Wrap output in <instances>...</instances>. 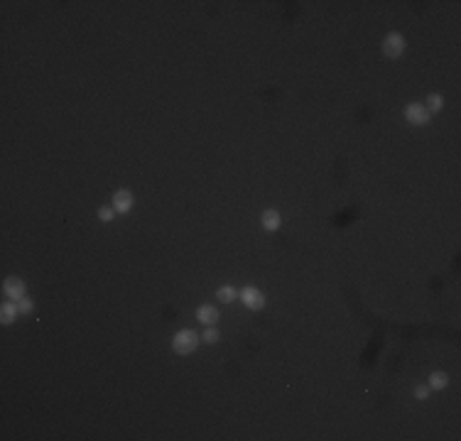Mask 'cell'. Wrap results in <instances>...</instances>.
Here are the masks:
<instances>
[{"mask_svg":"<svg viewBox=\"0 0 461 441\" xmlns=\"http://www.w3.org/2000/svg\"><path fill=\"white\" fill-rule=\"evenodd\" d=\"M197 346H199V336H197L191 328H182L175 339H172V348H175V353H179V355H187V353L197 351Z\"/></svg>","mask_w":461,"mask_h":441,"instance_id":"obj_1","label":"cell"},{"mask_svg":"<svg viewBox=\"0 0 461 441\" xmlns=\"http://www.w3.org/2000/svg\"><path fill=\"white\" fill-rule=\"evenodd\" d=\"M383 51L390 59H398L400 54L405 51V37L400 32H387V37L383 39Z\"/></svg>","mask_w":461,"mask_h":441,"instance_id":"obj_2","label":"cell"},{"mask_svg":"<svg viewBox=\"0 0 461 441\" xmlns=\"http://www.w3.org/2000/svg\"><path fill=\"white\" fill-rule=\"evenodd\" d=\"M405 118H407V123H412V125H427V123H429V111L424 108L422 103H410V106L405 108Z\"/></svg>","mask_w":461,"mask_h":441,"instance_id":"obj_3","label":"cell"},{"mask_svg":"<svg viewBox=\"0 0 461 441\" xmlns=\"http://www.w3.org/2000/svg\"><path fill=\"white\" fill-rule=\"evenodd\" d=\"M240 299H243V304L248 309H262L265 306V297H262V292L258 287H246L240 292Z\"/></svg>","mask_w":461,"mask_h":441,"instance_id":"obj_4","label":"cell"},{"mask_svg":"<svg viewBox=\"0 0 461 441\" xmlns=\"http://www.w3.org/2000/svg\"><path fill=\"white\" fill-rule=\"evenodd\" d=\"M113 209H115V214H128L130 209H133V194L128 189H120L113 194Z\"/></svg>","mask_w":461,"mask_h":441,"instance_id":"obj_5","label":"cell"},{"mask_svg":"<svg viewBox=\"0 0 461 441\" xmlns=\"http://www.w3.org/2000/svg\"><path fill=\"white\" fill-rule=\"evenodd\" d=\"M3 290H5V294L10 297V299H22L25 297V282L22 279H17V277H8L5 279V284H3Z\"/></svg>","mask_w":461,"mask_h":441,"instance_id":"obj_6","label":"cell"},{"mask_svg":"<svg viewBox=\"0 0 461 441\" xmlns=\"http://www.w3.org/2000/svg\"><path fill=\"white\" fill-rule=\"evenodd\" d=\"M197 319H199L201 324H206V326H213L216 319H219V309L211 306V304H201L199 309H197Z\"/></svg>","mask_w":461,"mask_h":441,"instance_id":"obj_7","label":"cell"},{"mask_svg":"<svg viewBox=\"0 0 461 441\" xmlns=\"http://www.w3.org/2000/svg\"><path fill=\"white\" fill-rule=\"evenodd\" d=\"M20 314V309H17V302H5L0 306V319H3V324H13L15 316Z\"/></svg>","mask_w":461,"mask_h":441,"instance_id":"obj_8","label":"cell"},{"mask_svg":"<svg viewBox=\"0 0 461 441\" xmlns=\"http://www.w3.org/2000/svg\"><path fill=\"white\" fill-rule=\"evenodd\" d=\"M262 228H268V230H277L280 228V214L277 211H265L262 214Z\"/></svg>","mask_w":461,"mask_h":441,"instance_id":"obj_9","label":"cell"},{"mask_svg":"<svg viewBox=\"0 0 461 441\" xmlns=\"http://www.w3.org/2000/svg\"><path fill=\"white\" fill-rule=\"evenodd\" d=\"M449 385V378L444 373H434L432 378H429V390H444Z\"/></svg>","mask_w":461,"mask_h":441,"instance_id":"obj_10","label":"cell"},{"mask_svg":"<svg viewBox=\"0 0 461 441\" xmlns=\"http://www.w3.org/2000/svg\"><path fill=\"white\" fill-rule=\"evenodd\" d=\"M216 297H219V299H221V302H224V304H231V302H233V299H236V290H233L231 284H224L221 290L216 292Z\"/></svg>","mask_w":461,"mask_h":441,"instance_id":"obj_11","label":"cell"},{"mask_svg":"<svg viewBox=\"0 0 461 441\" xmlns=\"http://www.w3.org/2000/svg\"><path fill=\"white\" fill-rule=\"evenodd\" d=\"M442 96H439V93H432V96H429V98H427V106H424V108H427V111H442Z\"/></svg>","mask_w":461,"mask_h":441,"instance_id":"obj_12","label":"cell"},{"mask_svg":"<svg viewBox=\"0 0 461 441\" xmlns=\"http://www.w3.org/2000/svg\"><path fill=\"white\" fill-rule=\"evenodd\" d=\"M17 309H20V314H30V312L35 309V304L30 302V299H25V297H22V299H17Z\"/></svg>","mask_w":461,"mask_h":441,"instance_id":"obj_13","label":"cell"},{"mask_svg":"<svg viewBox=\"0 0 461 441\" xmlns=\"http://www.w3.org/2000/svg\"><path fill=\"white\" fill-rule=\"evenodd\" d=\"M204 341H206V343H216V341H219V331L213 326H209L204 331Z\"/></svg>","mask_w":461,"mask_h":441,"instance_id":"obj_14","label":"cell"},{"mask_svg":"<svg viewBox=\"0 0 461 441\" xmlns=\"http://www.w3.org/2000/svg\"><path fill=\"white\" fill-rule=\"evenodd\" d=\"M113 214H115V209H113V206H103V209L99 211V218H101V221H111Z\"/></svg>","mask_w":461,"mask_h":441,"instance_id":"obj_15","label":"cell"},{"mask_svg":"<svg viewBox=\"0 0 461 441\" xmlns=\"http://www.w3.org/2000/svg\"><path fill=\"white\" fill-rule=\"evenodd\" d=\"M415 397H417V400H427V397H429V387H427V385H417V387H415Z\"/></svg>","mask_w":461,"mask_h":441,"instance_id":"obj_16","label":"cell"}]
</instances>
